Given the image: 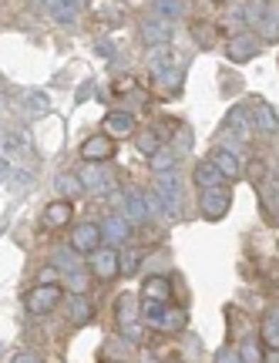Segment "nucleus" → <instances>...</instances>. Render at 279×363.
I'll use <instances>...</instances> for the list:
<instances>
[{"label": "nucleus", "mask_w": 279, "mask_h": 363, "mask_svg": "<svg viewBox=\"0 0 279 363\" xmlns=\"http://www.w3.org/2000/svg\"><path fill=\"white\" fill-rule=\"evenodd\" d=\"M141 316H145V323L152 330H162V333H175V330L185 326V310L168 306V303H155V299H145Z\"/></svg>", "instance_id": "1"}, {"label": "nucleus", "mask_w": 279, "mask_h": 363, "mask_svg": "<svg viewBox=\"0 0 279 363\" xmlns=\"http://www.w3.org/2000/svg\"><path fill=\"white\" fill-rule=\"evenodd\" d=\"M58 303H61V286L58 283H40L38 289H31V293H27V313H31V316L54 313Z\"/></svg>", "instance_id": "2"}, {"label": "nucleus", "mask_w": 279, "mask_h": 363, "mask_svg": "<svg viewBox=\"0 0 279 363\" xmlns=\"http://www.w3.org/2000/svg\"><path fill=\"white\" fill-rule=\"evenodd\" d=\"M77 179H81V189H88L91 195H108L111 192V175H108L104 165H98V162H84L81 172H77Z\"/></svg>", "instance_id": "3"}, {"label": "nucleus", "mask_w": 279, "mask_h": 363, "mask_svg": "<svg viewBox=\"0 0 279 363\" xmlns=\"http://www.w3.org/2000/svg\"><path fill=\"white\" fill-rule=\"evenodd\" d=\"M91 272H94V276H98V279H104V283H108V279H114V276H118V272H121V256H118V249H94V252H91Z\"/></svg>", "instance_id": "4"}, {"label": "nucleus", "mask_w": 279, "mask_h": 363, "mask_svg": "<svg viewBox=\"0 0 279 363\" xmlns=\"http://www.w3.org/2000/svg\"><path fill=\"white\" fill-rule=\"evenodd\" d=\"M229 206H232V195L219 185V189H205L202 192V199H199V208H202V216L209 222H216V219H222L229 212Z\"/></svg>", "instance_id": "5"}, {"label": "nucleus", "mask_w": 279, "mask_h": 363, "mask_svg": "<svg viewBox=\"0 0 279 363\" xmlns=\"http://www.w3.org/2000/svg\"><path fill=\"white\" fill-rule=\"evenodd\" d=\"M71 249L75 252H94V249H102V225H94V222H81L75 233H71Z\"/></svg>", "instance_id": "6"}, {"label": "nucleus", "mask_w": 279, "mask_h": 363, "mask_svg": "<svg viewBox=\"0 0 279 363\" xmlns=\"http://www.w3.org/2000/svg\"><path fill=\"white\" fill-rule=\"evenodd\" d=\"M158 199H162V206L178 216V208H182V182L172 175V172H162L158 175Z\"/></svg>", "instance_id": "7"}, {"label": "nucleus", "mask_w": 279, "mask_h": 363, "mask_svg": "<svg viewBox=\"0 0 279 363\" xmlns=\"http://www.w3.org/2000/svg\"><path fill=\"white\" fill-rule=\"evenodd\" d=\"M141 38H145L148 48H162L172 38V24H168L165 17H145L141 21Z\"/></svg>", "instance_id": "8"}, {"label": "nucleus", "mask_w": 279, "mask_h": 363, "mask_svg": "<svg viewBox=\"0 0 279 363\" xmlns=\"http://www.w3.org/2000/svg\"><path fill=\"white\" fill-rule=\"evenodd\" d=\"M263 51L259 48V38H253V34H239V38L229 40V61H236V65H246V61H253L256 54Z\"/></svg>", "instance_id": "9"}, {"label": "nucleus", "mask_w": 279, "mask_h": 363, "mask_svg": "<svg viewBox=\"0 0 279 363\" xmlns=\"http://www.w3.org/2000/svg\"><path fill=\"white\" fill-rule=\"evenodd\" d=\"M111 155H114V145H111L108 135H91L88 142L81 145V158H84V162H98V165H104Z\"/></svg>", "instance_id": "10"}, {"label": "nucleus", "mask_w": 279, "mask_h": 363, "mask_svg": "<svg viewBox=\"0 0 279 363\" xmlns=\"http://www.w3.org/2000/svg\"><path fill=\"white\" fill-rule=\"evenodd\" d=\"M128 235H131V222L125 216H108L102 225V239H108V246L118 249L128 242Z\"/></svg>", "instance_id": "11"}, {"label": "nucleus", "mask_w": 279, "mask_h": 363, "mask_svg": "<svg viewBox=\"0 0 279 363\" xmlns=\"http://www.w3.org/2000/svg\"><path fill=\"white\" fill-rule=\"evenodd\" d=\"M104 128L111 138H128L131 131H135V115H128V111H111V115L104 118Z\"/></svg>", "instance_id": "12"}, {"label": "nucleus", "mask_w": 279, "mask_h": 363, "mask_svg": "<svg viewBox=\"0 0 279 363\" xmlns=\"http://www.w3.org/2000/svg\"><path fill=\"white\" fill-rule=\"evenodd\" d=\"M222 182H226V175H222V172H219L216 165L209 162V158H205V162H199V165H195V185H199L202 192H205V189H219Z\"/></svg>", "instance_id": "13"}, {"label": "nucleus", "mask_w": 279, "mask_h": 363, "mask_svg": "<svg viewBox=\"0 0 279 363\" xmlns=\"http://www.w3.org/2000/svg\"><path fill=\"white\" fill-rule=\"evenodd\" d=\"M67 222H71V202L58 199V202H51V206L44 208V225L48 229H61Z\"/></svg>", "instance_id": "14"}, {"label": "nucleus", "mask_w": 279, "mask_h": 363, "mask_svg": "<svg viewBox=\"0 0 279 363\" xmlns=\"http://www.w3.org/2000/svg\"><path fill=\"white\" fill-rule=\"evenodd\" d=\"M141 293H145V299H155V303H168V299H172V283H168L165 276H148Z\"/></svg>", "instance_id": "15"}, {"label": "nucleus", "mask_w": 279, "mask_h": 363, "mask_svg": "<svg viewBox=\"0 0 279 363\" xmlns=\"http://www.w3.org/2000/svg\"><path fill=\"white\" fill-rule=\"evenodd\" d=\"M209 162H212V165H216V169L222 172L226 179H239V162H236V155H232V152H226V148H216Z\"/></svg>", "instance_id": "16"}, {"label": "nucleus", "mask_w": 279, "mask_h": 363, "mask_svg": "<svg viewBox=\"0 0 279 363\" xmlns=\"http://www.w3.org/2000/svg\"><path fill=\"white\" fill-rule=\"evenodd\" d=\"M54 269H61L64 276L67 272H81V252H75V249H54Z\"/></svg>", "instance_id": "17"}, {"label": "nucleus", "mask_w": 279, "mask_h": 363, "mask_svg": "<svg viewBox=\"0 0 279 363\" xmlns=\"http://www.w3.org/2000/svg\"><path fill=\"white\" fill-rule=\"evenodd\" d=\"M81 7H84V0H54V21H61V24H71V21H77V13H81Z\"/></svg>", "instance_id": "18"}, {"label": "nucleus", "mask_w": 279, "mask_h": 363, "mask_svg": "<svg viewBox=\"0 0 279 363\" xmlns=\"http://www.w3.org/2000/svg\"><path fill=\"white\" fill-rule=\"evenodd\" d=\"M253 128H259L263 135H273V131L279 128L276 111H273L269 104H256V121H253Z\"/></svg>", "instance_id": "19"}, {"label": "nucleus", "mask_w": 279, "mask_h": 363, "mask_svg": "<svg viewBox=\"0 0 279 363\" xmlns=\"http://www.w3.org/2000/svg\"><path fill=\"white\" fill-rule=\"evenodd\" d=\"M229 125H232V131H236V138H242V142L253 135V118L246 115L242 108H232V111H229Z\"/></svg>", "instance_id": "20"}, {"label": "nucleus", "mask_w": 279, "mask_h": 363, "mask_svg": "<svg viewBox=\"0 0 279 363\" xmlns=\"http://www.w3.org/2000/svg\"><path fill=\"white\" fill-rule=\"evenodd\" d=\"M263 343L269 350H279V313L269 310L266 320H263Z\"/></svg>", "instance_id": "21"}, {"label": "nucleus", "mask_w": 279, "mask_h": 363, "mask_svg": "<svg viewBox=\"0 0 279 363\" xmlns=\"http://www.w3.org/2000/svg\"><path fill=\"white\" fill-rule=\"evenodd\" d=\"M148 216H152V212H148V206H145V195H141V192H131V195H128V212H125V219H128V222H145Z\"/></svg>", "instance_id": "22"}, {"label": "nucleus", "mask_w": 279, "mask_h": 363, "mask_svg": "<svg viewBox=\"0 0 279 363\" xmlns=\"http://www.w3.org/2000/svg\"><path fill=\"white\" fill-rule=\"evenodd\" d=\"M114 313H118V326L135 323V316H138V310H135V296H131V293L118 296V303H114Z\"/></svg>", "instance_id": "23"}, {"label": "nucleus", "mask_w": 279, "mask_h": 363, "mask_svg": "<svg viewBox=\"0 0 279 363\" xmlns=\"http://www.w3.org/2000/svg\"><path fill=\"white\" fill-rule=\"evenodd\" d=\"M67 313H71V320H75V323H88L91 320V303L88 299H84V293H75V299H71V306H67Z\"/></svg>", "instance_id": "24"}, {"label": "nucleus", "mask_w": 279, "mask_h": 363, "mask_svg": "<svg viewBox=\"0 0 279 363\" xmlns=\"http://www.w3.org/2000/svg\"><path fill=\"white\" fill-rule=\"evenodd\" d=\"M172 165H175V152H168V148H158L152 155V172H172Z\"/></svg>", "instance_id": "25"}, {"label": "nucleus", "mask_w": 279, "mask_h": 363, "mask_svg": "<svg viewBox=\"0 0 279 363\" xmlns=\"http://www.w3.org/2000/svg\"><path fill=\"white\" fill-rule=\"evenodd\" d=\"M155 11L168 21V17H182V13H185V4H182V0H155Z\"/></svg>", "instance_id": "26"}, {"label": "nucleus", "mask_w": 279, "mask_h": 363, "mask_svg": "<svg viewBox=\"0 0 279 363\" xmlns=\"http://www.w3.org/2000/svg\"><path fill=\"white\" fill-rule=\"evenodd\" d=\"M239 363H263V347H259L256 340H249V343H242V350H239Z\"/></svg>", "instance_id": "27"}, {"label": "nucleus", "mask_w": 279, "mask_h": 363, "mask_svg": "<svg viewBox=\"0 0 279 363\" xmlns=\"http://www.w3.org/2000/svg\"><path fill=\"white\" fill-rule=\"evenodd\" d=\"M58 189H61L67 199H71V195H81V179H77V175H64V179L58 182Z\"/></svg>", "instance_id": "28"}, {"label": "nucleus", "mask_w": 279, "mask_h": 363, "mask_svg": "<svg viewBox=\"0 0 279 363\" xmlns=\"http://www.w3.org/2000/svg\"><path fill=\"white\" fill-rule=\"evenodd\" d=\"M138 148H141V152H148V155H155L162 145H158V138H155L152 131H148V135H138Z\"/></svg>", "instance_id": "29"}, {"label": "nucleus", "mask_w": 279, "mask_h": 363, "mask_svg": "<svg viewBox=\"0 0 279 363\" xmlns=\"http://www.w3.org/2000/svg\"><path fill=\"white\" fill-rule=\"evenodd\" d=\"M67 286H71L75 293H84V289H88V279H84V272H67Z\"/></svg>", "instance_id": "30"}, {"label": "nucleus", "mask_w": 279, "mask_h": 363, "mask_svg": "<svg viewBox=\"0 0 279 363\" xmlns=\"http://www.w3.org/2000/svg\"><path fill=\"white\" fill-rule=\"evenodd\" d=\"M48 111V98L44 94H31V115H44Z\"/></svg>", "instance_id": "31"}, {"label": "nucleus", "mask_w": 279, "mask_h": 363, "mask_svg": "<svg viewBox=\"0 0 279 363\" xmlns=\"http://www.w3.org/2000/svg\"><path fill=\"white\" fill-rule=\"evenodd\" d=\"M216 363H239V353H236V350H219L216 353Z\"/></svg>", "instance_id": "32"}, {"label": "nucleus", "mask_w": 279, "mask_h": 363, "mask_svg": "<svg viewBox=\"0 0 279 363\" xmlns=\"http://www.w3.org/2000/svg\"><path fill=\"white\" fill-rule=\"evenodd\" d=\"M121 333H125L128 340H141V330L135 323H128V326H121Z\"/></svg>", "instance_id": "33"}, {"label": "nucleus", "mask_w": 279, "mask_h": 363, "mask_svg": "<svg viewBox=\"0 0 279 363\" xmlns=\"http://www.w3.org/2000/svg\"><path fill=\"white\" fill-rule=\"evenodd\" d=\"M40 283H58V269H54V266H48V269L40 272Z\"/></svg>", "instance_id": "34"}, {"label": "nucleus", "mask_w": 279, "mask_h": 363, "mask_svg": "<svg viewBox=\"0 0 279 363\" xmlns=\"http://www.w3.org/2000/svg\"><path fill=\"white\" fill-rule=\"evenodd\" d=\"M13 363H40V360L34 357V353H17V357H13Z\"/></svg>", "instance_id": "35"}, {"label": "nucleus", "mask_w": 279, "mask_h": 363, "mask_svg": "<svg viewBox=\"0 0 279 363\" xmlns=\"http://www.w3.org/2000/svg\"><path fill=\"white\" fill-rule=\"evenodd\" d=\"M266 363H279V350H269V360Z\"/></svg>", "instance_id": "36"}, {"label": "nucleus", "mask_w": 279, "mask_h": 363, "mask_svg": "<svg viewBox=\"0 0 279 363\" xmlns=\"http://www.w3.org/2000/svg\"><path fill=\"white\" fill-rule=\"evenodd\" d=\"M165 363H185V360H182V357H168Z\"/></svg>", "instance_id": "37"}, {"label": "nucleus", "mask_w": 279, "mask_h": 363, "mask_svg": "<svg viewBox=\"0 0 279 363\" xmlns=\"http://www.w3.org/2000/svg\"><path fill=\"white\" fill-rule=\"evenodd\" d=\"M44 4H48V7H54V0H44Z\"/></svg>", "instance_id": "38"}]
</instances>
